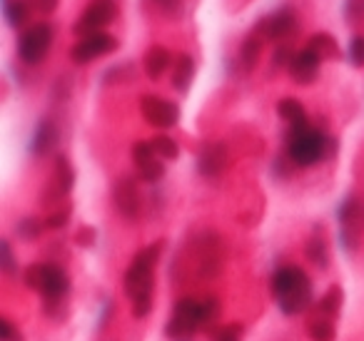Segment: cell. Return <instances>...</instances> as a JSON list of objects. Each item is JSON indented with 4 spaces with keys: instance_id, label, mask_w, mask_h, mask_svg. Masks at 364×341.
<instances>
[{
    "instance_id": "cell-24",
    "label": "cell",
    "mask_w": 364,
    "mask_h": 341,
    "mask_svg": "<svg viewBox=\"0 0 364 341\" xmlns=\"http://www.w3.org/2000/svg\"><path fill=\"white\" fill-rule=\"evenodd\" d=\"M150 142H152V147H155V152H157V157H160V160L170 162V160H177V155H180V147H177V142L172 140V137L155 135Z\"/></svg>"
},
{
    "instance_id": "cell-7",
    "label": "cell",
    "mask_w": 364,
    "mask_h": 341,
    "mask_svg": "<svg viewBox=\"0 0 364 341\" xmlns=\"http://www.w3.org/2000/svg\"><path fill=\"white\" fill-rule=\"evenodd\" d=\"M117 50V38L110 33H95V36L80 38V43H75L70 50V58L75 65H87V63L105 58L110 53Z\"/></svg>"
},
{
    "instance_id": "cell-11",
    "label": "cell",
    "mask_w": 364,
    "mask_h": 341,
    "mask_svg": "<svg viewBox=\"0 0 364 341\" xmlns=\"http://www.w3.org/2000/svg\"><path fill=\"white\" fill-rule=\"evenodd\" d=\"M319 67H322V60H319L317 53H312L309 48H302V50L294 53L287 70H289V77H292L297 85H312L319 77Z\"/></svg>"
},
{
    "instance_id": "cell-31",
    "label": "cell",
    "mask_w": 364,
    "mask_h": 341,
    "mask_svg": "<svg viewBox=\"0 0 364 341\" xmlns=\"http://www.w3.org/2000/svg\"><path fill=\"white\" fill-rule=\"evenodd\" d=\"M242 324H228L220 329V334L215 336V341H242Z\"/></svg>"
},
{
    "instance_id": "cell-28",
    "label": "cell",
    "mask_w": 364,
    "mask_h": 341,
    "mask_svg": "<svg viewBox=\"0 0 364 341\" xmlns=\"http://www.w3.org/2000/svg\"><path fill=\"white\" fill-rule=\"evenodd\" d=\"M349 60L354 67H364V36H354L349 43Z\"/></svg>"
},
{
    "instance_id": "cell-10",
    "label": "cell",
    "mask_w": 364,
    "mask_h": 341,
    "mask_svg": "<svg viewBox=\"0 0 364 341\" xmlns=\"http://www.w3.org/2000/svg\"><path fill=\"white\" fill-rule=\"evenodd\" d=\"M70 291V276L63 266L58 264H43V281H41V294L46 296L48 304L63 301Z\"/></svg>"
},
{
    "instance_id": "cell-26",
    "label": "cell",
    "mask_w": 364,
    "mask_h": 341,
    "mask_svg": "<svg viewBox=\"0 0 364 341\" xmlns=\"http://www.w3.org/2000/svg\"><path fill=\"white\" fill-rule=\"evenodd\" d=\"M307 256L309 261H312L314 266H322V269H327V261H329V254H327V244H324V239H309L307 244Z\"/></svg>"
},
{
    "instance_id": "cell-37",
    "label": "cell",
    "mask_w": 364,
    "mask_h": 341,
    "mask_svg": "<svg viewBox=\"0 0 364 341\" xmlns=\"http://www.w3.org/2000/svg\"><path fill=\"white\" fill-rule=\"evenodd\" d=\"M157 3H160L162 8H175L177 6V0H157Z\"/></svg>"
},
{
    "instance_id": "cell-36",
    "label": "cell",
    "mask_w": 364,
    "mask_h": 341,
    "mask_svg": "<svg viewBox=\"0 0 364 341\" xmlns=\"http://www.w3.org/2000/svg\"><path fill=\"white\" fill-rule=\"evenodd\" d=\"M58 3H60V0H31V6L36 8L38 13H55V8H58Z\"/></svg>"
},
{
    "instance_id": "cell-18",
    "label": "cell",
    "mask_w": 364,
    "mask_h": 341,
    "mask_svg": "<svg viewBox=\"0 0 364 341\" xmlns=\"http://www.w3.org/2000/svg\"><path fill=\"white\" fill-rule=\"evenodd\" d=\"M277 115L282 117V120L287 122L289 127H304V125H309L307 110H304L302 102L294 100V97H284V100L277 102Z\"/></svg>"
},
{
    "instance_id": "cell-30",
    "label": "cell",
    "mask_w": 364,
    "mask_h": 341,
    "mask_svg": "<svg viewBox=\"0 0 364 341\" xmlns=\"http://www.w3.org/2000/svg\"><path fill=\"white\" fill-rule=\"evenodd\" d=\"M23 281H26L28 289L41 291V281H43V264H31L23 271Z\"/></svg>"
},
{
    "instance_id": "cell-33",
    "label": "cell",
    "mask_w": 364,
    "mask_h": 341,
    "mask_svg": "<svg viewBox=\"0 0 364 341\" xmlns=\"http://www.w3.org/2000/svg\"><path fill=\"white\" fill-rule=\"evenodd\" d=\"M294 53L289 45H279L277 50H274L272 55V67H289V63H292Z\"/></svg>"
},
{
    "instance_id": "cell-5",
    "label": "cell",
    "mask_w": 364,
    "mask_h": 341,
    "mask_svg": "<svg viewBox=\"0 0 364 341\" xmlns=\"http://www.w3.org/2000/svg\"><path fill=\"white\" fill-rule=\"evenodd\" d=\"M53 45V26L50 23H36L28 31H23L18 40V55L26 65H41L48 58Z\"/></svg>"
},
{
    "instance_id": "cell-35",
    "label": "cell",
    "mask_w": 364,
    "mask_h": 341,
    "mask_svg": "<svg viewBox=\"0 0 364 341\" xmlns=\"http://www.w3.org/2000/svg\"><path fill=\"white\" fill-rule=\"evenodd\" d=\"M75 242H77V244H80V247H90V244H95V229H92V227H82V229L77 232Z\"/></svg>"
},
{
    "instance_id": "cell-27",
    "label": "cell",
    "mask_w": 364,
    "mask_h": 341,
    "mask_svg": "<svg viewBox=\"0 0 364 341\" xmlns=\"http://www.w3.org/2000/svg\"><path fill=\"white\" fill-rule=\"evenodd\" d=\"M18 234L23 239H38L43 234V222L36 220V217H28V220L18 222Z\"/></svg>"
},
{
    "instance_id": "cell-32",
    "label": "cell",
    "mask_w": 364,
    "mask_h": 341,
    "mask_svg": "<svg viewBox=\"0 0 364 341\" xmlns=\"http://www.w3.org/2000/svg\"><path fill=\"white\" fill-rule=\"evenodd\" d=\"M70 205H65L63 210H58V212H53L50 217H48V222L46 224L50 227V229H60V227H65L68 224V220H70Z\"/></svg>"
},
{
    "instance_id": "cell-6",
    "label": "cell",
    "mask_w": 364,
    "mask_h": 341,
    "mask_svg": "<svg viewBox=\"0 0 364 341\" xmlns=\"http://www.w3.org/2000/svg\"><path fill=\"white\" fill-rule=\"evenodd\" d=\"M117 3L115 0H90L85 6V11L80 13V18L73 26V33L80 38L95 36V33H105V28L115 21Z\"/></svg>"
},
{
    "instance_id": "cell-16",
    "label": "cell",
    "mask_w": 364,
    "mask_h": 341,
    "mask_svg": "<svg viewBox=\"0 0 364 341\" xmlns=\"http://www.w3.org/2000/svg\"><path fill=\"white\" fill-rule=\"evenodd\" d=\"M195 80V60L193 55H188V53H180L175 60V72H172V87H175L177 92H185L190 90V85H193Z\"/></svg>"
},
{
    "instance_id": "cell-17",
    "label": "cell",
    "mask_w": 364,
    "mask_h": 341,
    "mask_svg": "<svg viewBox=\"0 0 364 341\" xmlns=\"http://www.w3.org/2000/svg\"><path fill=\"white\" fill-rule=\"evenodd\" d=\"M307 48L312 53H317L319 60H339L342 58V50H339V43L334 40L329 33H314L312 38H309Z\"/></svg>"
},
{
    "instance_id": "cell-23",
    "label": "cell",
    "mask_w": 364,
    "mask_h": 341,
    "mask_svg": "<svg viewBox=\"0 0 364 341\" xmlns=\"http://www.w3.org/2000/svg\"><path fill=\"white\" fill-rule=\"evenodd\" d=\"M342 309V289L339 286H332L327 294L319 299V311L324 314V319H334Z\"/></svg>"
},
{
    "instance_id": "cell-1",
    "label": "cell",
    "mask_w": 364,
    "mask_h": 341,
    "mask_svg": "<svg viewBox=\"0 0 364 341\" xmlns=\"http://www.w3.org/2000/svg\"><path fill=\"white\" fill-rule=\"evenodd\" d=\"M165 242H152L150 247L140 249L132 256L125 271V294L132 301V316L145 319L152 311V291H155V264L160 259Z\"/></svg>"
},
{
    "instance_id": "cell-25",
    "label": "cell",
    "mask_w": 364,
    "mask_h": 341,
    "mask_svg": "<svg viewBox=\"0 0 364 341\" xmlns=\"http://www.w3.org/2000/svg\"><path fill=\"white\" fill-rule=\"evenodd\" d=\"M309 339L312 341H334V336H337V331H334V324L332 319H314L309 321Z\"/></svg>"
},
{
    "instance_id": "cell-13",
    "label": "cell",
    "mask_w": 364,
    "mask_h": 341,
    "mask_svg": "<svg viewBox=\"0 0 364 341\" xmlns=\"http://www.w3.org/2000/svg\"><path fill=\"white\" fill-rule=\"evenodd\" d=\"M228 165V147L223 142H210V145L203 147L198 157V170L203 172L205 177H215L225 170Z\"/></svg>"
},
{
    "instance_id": "cell-12",
    "label": "cell",
    "mask_w": 364,
    "mask_h": 341,
    "mask_svg": "<svg viewBox=\"0 0 364 341\" xmlns=\"http://www.w3.org/2000/svg\"><path fill=\"white\" fill-rule=\"evenodd\" d=\"M112 200H115V207L122 217L127 220H135L137 212H140V195H137V187L132 180L122 177V180L115 182V190H112Z\"/></svg>"
},
{
    "instance_id": "cell-2",
    "label": "cell",
    "mask_w": 364,
    "mask_h": 341,
    "mask_svg": "<svg viewBox=\"0 0 364 341\" xmlns=\"http://www.w3.org/2000/svg\"><path fill=\"white\" fill-rule=\"evenodd\" d=\"M272 296L284 316H297L312 306V281L299 266H282L272 276Z\"/></svg>"
},
{
    "instance_id": "cell-8",
    "label": "cell",
    "mask_w": 364,
    "mask_h": 341,
    "mask_svg": "<svg viewBox=\"0 0 364 341\" xmlns=\"http://www.w3.org/2000/svg\"><path fill=\"white\" fill-rule=\"evenodd\" d=\"M140 110L142 117L157 130H170V127H175L180 122V107L172 100H165V97L145 95L140 100Z\"/></svg>"
},
{
    "instance_id": "cell-21",
    "label": "cell",
    "mask_w": 364,
    "mask_h": 341,
    "mask_svg": "<svg viewBox=\"0 0 364 341\" xmlns=\"http://www.w3.org/2000/svg\"><path fill=\"white\" fill-rule=\"evenodd\" d=\"M155 160H160V157H157V152L150 140H137L135 145H132V162H135L137 172L145 170V167L152 165Z\"/></svg>"
},
{
    "instance_id": "cell-4",
    "label": "cell",
    "mask_w": 364,
    "mask_h": 341,
    "mask_svg": "<svg viewBox=\"0 0 364 341\" xmlns=\"http://www.w3.org/2000/svg\"><path fill=\"white\" fill-rule=\"evenodd\" d=\"M218 314V301L215 299H180L172 309L167 321V339L170 341H193L200 326L208 324Z\"/></svg>"
},
{
    "instance_id": "cell-34",
    "label": "cell",
    "mask_w": 364,
    "mask_h": 341,
    "mask_svg": "<svg viewBox=\"0 0 364 341\" xmlns=\"http://www.w3.org/2000/svg\"><path fill=\"white\" fill-rule=\"evenodd\" d=\"M0 339L3 341H23V336L16 331L11 319H0Z\"/></svg>"
},
{
    "instance_id": "cell-15",
    "label": "cell",
    "mask_w": 364,
    "mask_h": 341,
    "mask_svg": "<svg viewBox=\"0 0 364 341\" xmlns=\"http://www.w3.org/2000/svg\"><path fill=\"white\" fill-rule=\"evenodd\" d=\"M58 142V127L53 125L50 120H41L36 127V135H33V142H31V152L33 155H41L46 157L48 152L55 147Z\"/></svg>"
},
{
    "instance_id": "cell-22",
    "label": "cell",
    "mask_w": 364,
    "mask_h": 341,
    "mask_svg": "<svg viewBox=\"0 0 364 341\" xmlns=\"http://www.w3.org/2000/svg\"><path fill=\"white\" fill-rule=\"evenodd\" d=\"M73 182H75V175H73V167L65 157H58L55 162V185H58V195H68L73 190Z\"/></svg>"
},
{
    "instance_id": "cell-20",
    "label": "cell",
    "mask_w": 364,
    "mask_h": 341,
    "mask_svg": "<svg viewBox=\"0 0 364 341\" xmlns=\"http://www.w3.org/2000/svg\"><path fill=\"white\" fill-rule=\"evenodd\" d=\"M259 53H262V36L252 33L245 38L242 48H240V63L245 65V70H255V65L259 63Z\"/></svg>"
},
{
    "instance_id": "cell-14",
    "label": "cell",
    "mask_w": 364,
    "mask_h": 341,
    "mask_svg": "<svg viewBox=\"0 0 364 341\" xmlns=\"http://www.w3.org/2000/svg\"><path fill=\"white\" fill-rule=\"evenodd\" d=\"M172 65V55L165 45H152L150 50L145 53V60H142V67H145V75L150 80H160Z\"/></svg>"
},
{
    "instance_id": "cell-3",
    "label": "cell",
    "mask_w": 364,
    "mask_h": 341,
    "mask_svg": "<svg viewBox=\"0 0 364 341\" xmlns=\"http://www.w3.org/2000/svg\"><path fill=\"white\" fill-rule=\"evenodd\" d=\"M337 150V140L312 125L289 127L287 155L297 167H312L322 160H329Z\"/></svg>"
},
{
    "instance_id": "cell-9",
    "label": "cell",
    "mask_w": 364,
    "mask_h": 341,
    "mask_svg": "<svg viewBox=\"0 0 364 341\" xmlns=\"http://www.w3.org/2000/svg\"><path fill=\"white\" fill-rule=\"evenodd\" d=\"M294 31H297V16H294L292 8H279L272 16L262 18L257 23V28H255L257 36L262 33V40H274V43L289 38Z\"/></svg>"
},
{
    "instance_id": "cell-19",
    "label": "cell",
    "mask_w": 364,
    "mask_h": 341,
    "mask_svg": "<svg viewBox=\"0 0 364 341\" xmlns=\"http://www.w3.org/2000/svg\"><path fill=\"white\" fill-rule=\"evenodd\" d=\"M3 13H6V21L13 31H21L31 18V8L26 0H3Z\"/></svg>"
},
{
    "instance_id": "cell-29",
    "label": "cell",
    "mask_w": 364,
    "mask_h": 341,
    "mask_svg": "<svg viewBox=\"0 0 364 341\" xmlns=\"http://www.w3.org/2000/svg\"><path fill=\"white\" fill-rule=\"evenodd\" d=\"M0 264H3V271H6V274H16L18 271L16 256H13V249H11V242H0Z\"/></svg>"
}]
</instances>
